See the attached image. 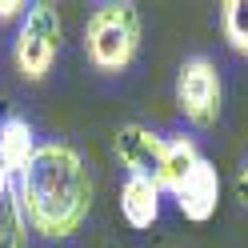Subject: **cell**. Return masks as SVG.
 I'll return each mask as SVG.
<instances>
[{"label":"cell","instance_id":"obj_8","mask_svg":"<svg viewBox=\"0 0 248 248\" xmlns=\"http://www.w3.org/2000/svg\"><path fill=\"white\" fill-rule=\"evenodd\" d=\"M36 148H40V144H36V132H32V124H28L24 116L0 120V160H4V168H8L16 180L28 172Z\"/></svg>","mask_w":248,"mask_h":248},{"label":"cell","instance_id":"obj_3","mask_svg":"<svg viewBox=\"0 0 248 248\" xmlns=\"http://www.w3.org/2000/svg\"><path fill=\"white\" fill-rule=\"evenodd\" d=\"M60 48H64V20L56 4H32L20 20V32L12 40V60L24 80H44L52 72Z\"/></svg>","mask_w":248,"mask_h":248},{"label":"cell","instance_id":"obj_1","mask_svg":"<svg viewBox=\"0 0 248 248\" xmlns=\"http://www.w3.org/2000/svg\"><path fill=\"white\" fill-rule=\"evenodd\" d=\"M24 224L48 240H64L92 212V176L84 156L64 140L40 144L28 172L16 180Z\"/></svg>","mask_w":248,"mask_h":248},{"label":"cell","instance_id":"obj_7","mask_svg":"<svg viewBox=\"0 0 248 248\" xmlns=\"http://www.w3.org/2000/svg\"><path fill=\"white\" fill-rule=\"evenodd\" d=\"M160 184L156 180H144V176H128L120 188V216L124 224L136 228V232H148L152 224L160 220Z\"/></svg>","mask_w":248,"mask_h":248},{"label":"cell","instance_id":"obj_11","mask_svg":"<svg viewBox=\"0 0 248 248\" xmlns=\"http://www.w3.org/2000/svg\"><path fill=\"white\" fill-rule=\"evenodd\" d=\"M24 212H20V196H0V248H28V232H24Z\"/></svg>","mask_w":248,"mask_h":248},{"label":"cell","instance_id":"obj_12","mask_svg":"<svg viewBox=\"0 0 248 248\" xmlns=\"http://www.w3.org/2000/svg\"><path fill=\"white\" fill-rule=\"evenodd\" d=\"M24 12L28 8L20 4V0H0V20H16V16L24 20Z\"/></svg>","mask_w":248,"mask_h":248},{"label":"cell","instance_id":"obj_10","mask_svg":"<svg viewBox=\"0 0 248 248\" xmlns=\"http://www.w3.org/2000/svg\"><path fill=\"white\" fill-rule=\"evenodd\" d=\"M220 32L232 52L248 56V0H224L220 4Z\"/></svg>","mask_w":248,"mask_h":248},{"label":"cell","instance_id":"obj_9","mask_svg":"<svg viewBox=\"0 0 248 248\" xmlns=\"http://www.w3.org/2000/svg\"><path fill=\"white\" fill-rule=\"evenodd\" d=\"M204 160L200 156V148L192 136H164V164H160V192H176L184 180H188V172Z\"/></svg>","mask_w":248,"mask_h":248},{"label":"cell","instance_id":"obj_2","mask_svg":"<svg viewBox=\"0 0 248 248\" xmlns=\"http://www.w3.org/2000/svg\"><path fill=\"white\" fill-rule=\"evenodd\" d=\"M140 36L136 4H100L84 24V56L96 72H124L140 52Z\"/></svg>","mask_w":248,"mask_h":248},{"label":"cell","instance_id":"obj_5","mask_svg":"<svg viewBox=\"0 0 248 248\" xmlns=\"http://www.w3.org/2000/svg\"><path fill=\"white\" fill-rule=\"evenodd\" d=\"M116 160L128 168V176H144L160 184V164H164V136L144 128V124H120L116 128Z\"/></svg>","mask_w":248,"mask_h":248},{"label":"cell","instance_id":"obj_4","mask_svg":"<svg viewBox=\"0 0 248 248\" xmlns=\"http://www.w3.org/2000/svg\"><path fill=\"white\" fill-rule=\"evenodd\" d=\"M224 104V80L216 60L208 56H188L176 72V108L192 128H212L220 120Z\"/></svg>","mask_w":248,"mask_h":248},{"label":"cell","instance_id":"obj_6","mask_svg":"<svg viewBox=\"0 0 248 248\" xmlns=\"http://www.w3.org/2000/svg\"><path fill=\"white\" fill-rule=\"evenodd\" d=\"M172 200H176L180 216L192 220V224H204V220L216 216V204H220V176H216V168H212L208 156L188 172V180L172 192Z\"/></svg>","mask_w":248,"mask_h":248},{"label":"cell","instance_id":"obj_13","mask_svg":"<svg viewBox=\"0 0 248 248\" xmlns=\"http://www.w3.org/2000/svg\"><path fill=\"white\" fill-rule=\"evenodd\" d=\"M236 196H240L244 204H248V160L240 164V172H236Z\"/></svg>","mask_w":248,"mask_h":248}]
</instances>
